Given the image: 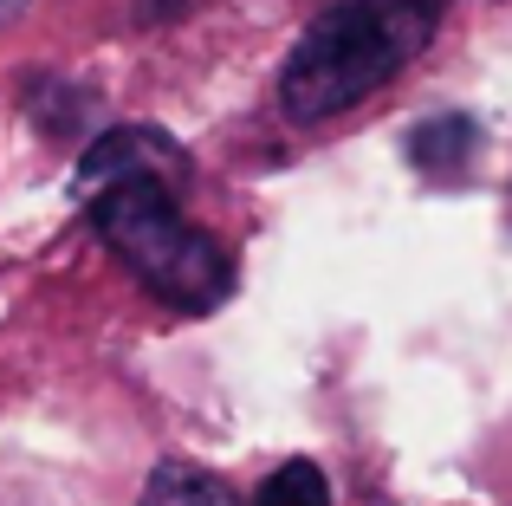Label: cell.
<instances>
[{"instance_id": "1", "label": "cell", "mask_w": 512, "mask_h": 506, "mask_svg": "<svg viewBox=\"0 0 512 506\" xmlns=\"http://www.w3.org/2000/svg\"><path fill=\"white\" fill-rule=\"evenodd\" d=\"M448 0H338L325 7L279 72V104L292 124H325L370 98L435 39Z\"/></svg>"}, {"instance_id": "2", "label": "cell", "mask_w": 512, "mask_h": 506, "mask_svg": "<svg viewBox=\"0 0 512 506\" xmlns=\"http://www.w3.org/2000/svg\"><path fill=\"white\" fill-rule=\"evenodd\" d=\"M182 189L169 182H111V189L85 195L91 228L104 234V247L143 279L163 305L175 312H214L234 292V266L214 234H201L175 202Z\"/></svg>"}, {"instance_id": "3", "label": "cell", "mask_w": 512, "mask_h": 506, "mask_svg": "<svg viewBox=\"0 0 512 506\" xmlns=\"http://www.w3.org/2000/svg\"><path fill=\"white\" fill-rule=\"evenodd\" d=\"M111 182H169V189H188V156L175 150V137L163 130H104L72 169V195H98Z\"/></svg>"}, {"instance_id": "4", "label": "cell", "mask_w": 512, "mask_h": 506, "mask_svg": "<svg viewBox=\"0 0 512 506\" xmlns=\"http://www.w3.org/2000/svg\"><path fill=\"white\" fill-rule=\"evenodd\" d=\"M143 506H247L221 474H201L188 461H163L143 487Z\"/></svg>"}, {"instance_id": "5", "label": "cell", "mask_w": 512, "mask_h": 506, "mask_svg": "<svg viewBox=\"0 0 512 506\" xmlns=\"http://www.w3.org/2000/svg\"><path fill=\"white\" fill-rule=\"evenodd\" d=\"M409 163H415V169H428V176L467 169V163H474V124H467V117H428V124H415V137H409Z\"/></svg>"}, {"instance_id": "6", "label": "cell", "mask_w": 512, "mask_h": 506, "mask_svg": "<svg viewBox=\"0 0 512 506\" xmlns=\"http://www.w3.org/2000/svg\"><path fill=\"white\" fill-rule=\"evenodd\" d=\"M253 506H331V481H325L318 461H286V468L266 474Z\"/></svg>"}, {"instance_id": "7", "label": "cell", "mask_w": 512, "mask_h": 506, "mask_svg": "<svg viewBox=\"0 0 512 506\" xmlns=\"http://www.w3.org/2000/svg\"><path fill=\"white\" fill-rule=\"evenodd\" d=\"M26 7V0H0V20H7V13H20Z\"/></svg>"}]
</instances>
